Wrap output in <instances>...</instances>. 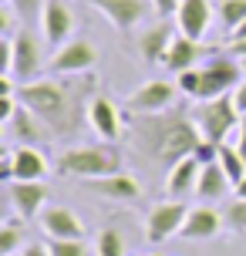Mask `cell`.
Returning <instances> with one entry per match:
<instances>
[{
    "mask_svg": "<svg viewBox=\"0 0 246 256\" xmlns=\"http://www.w3.org/2000/svg\"><path fill=\"white\" fill-rule=\"evenodd\" d=\"M216 10H220V24L226 30H236L246 20V0H216Z\"/></svg>",
    "mask_w": 246,
    "mask_h": 256,
    "instance_id": "484cf974",
    "label": "cell"
},
{
    "mask_svg": "<svg viewBox=\"0 0 246 256\" xmlns=\"http://www.w3.org/2000/svg\"><path fill=\"white\" fill-rule=\"evenodd\" d=\"M4 4H10V0H4Z\"/></svg>",
    "mask_w": 246,
    "mask_h": 256,
    "instance_id": "b9f144b4",
    "label": "cell"
},
{
    "mask_svg": "<svg viewBox=\"0 0 246 256\" xmlns=\"http://www.w3.org/2000/svg\"><path fill=\"white\" fill-rule=\"evenodd\" d=\"M199 84H202V71H199V68H189V71L176 74V88H179V94H186V98H199Z\"/></svg>",
    "mask_w": 246,
    "mask_h": 256,
    "instance_id": "f1b7e54d",
    "label": "cell"
},
{
    "mask_svg": "<svg viewBox=\"0 0 246 256\" xmlns=\"http://www.w3.org/2000/svg\"><path fill=\"white\" fill-rule=\"evenodd\" d=\"M48 158L34 145H17L14 148V182H44L48 179Z\"/></svg>",
    "mask_w": 246,
    "mask_h": 256,
    "instance_id": "ffe728a7",
    "label": "cell"
},
{
    "mask_svg": "<svg viewBox=\"0 0 246 256\" xmlns=\"http://www.w3.org/2000/svg\"><path fill=\"white\" fill-rule=\"evenodd\" d=\"M88 125L102 142H118L125 132V118H122V108L108 94H94L88 104Z\"/></svg>",
    "mask_w": 246,
    "mask_h": 256,
    "instance_id": "8fae6325",
    "label": "cell"
},
{
    "mask_svg": "<svg viewBox=\"0 0 246 256\" xmlns=\"http://www.w3.org/2000/svg\"><path fill=\"white\" fill-rule=\"evenodd\" d=\"M98 94V78L91 74H51V81H30L17 88L24 108L48 125L58 138H74L81 122H88V104Z\"/></svg>",
    "mask_w": 246,
    "mask_h": 256,
    "instance_id": "6da1fadb",
    "label": "cell"
},
{
    "mask_svg": "<svg viewBox=\"0 0 246 256\" xmlns=\"http://www.w3.org/2000/svg\"><path fill=\"white\" fill-rule=\"evenodd\" d=\"M179 4L182 0H152V7H156L158 17H172V14L179 10Z\"/></svg>",
    "mask_w": 246,
    "mask_h": 256,
    "instance_id": "d6a6232c",
    "label": "cell"
},
{
    "mask_svg": "<svg viewBox=\"0 0 246 256\" xmlns=\"http://www.w3.org/2000/svg\"><path fill=\"white\" fill-rule=\"evenodd\" d=\"M216 162L226 168V176H230V182H233V186L240 179H246V162H243V155H240V148H236V145H226V142H222L220 152H216Z\"/></svg>",
    "mask_w": 246,
    "mask_h": 256,
    "instance_id": "d4e9b609",
    "label": "cell"
},
{
    "mask_svg": "<svg viewBox=\"0 0 246 256\" xmlns=\"http://www.w3.org/2000/svg\"><path fill=\"white\" fill-rule=\"evenodd\" d=\"M71 30H74V14L64 0H48L44 10H40V34L51 44L54 51L71 40Z\"/></svg>",
    "mask_w": 246,
    "mask_h": 256,
    "instance_id": "7c38bea8",
    "label": "cell"
},
{
    "mask_svg": "<svg viewBox=\"0 0 246 256\" xmlns=\"http://www.w3.org/2000/svg\"><path fill=\"white\" fill-rule=\"evenodd\" d=\"M222 219H226V230H233L236 236H243L246 232V199H236L222 209Z\"/></svg>",
    "mask_w": 246,
    "mask_h": 256,
    "instance_id": "83f0119b",
    "label": "cell"
},
{
    "mask_svg": "<svg viewBox=\"0 0 246 256\" xmlns=\"http://www.w3.org/2000/svg\"><path fill=\"white\" fill-rule=\"evenodd\" d=\"M226 226V219H222V212H216L212 206H196V209H189V216H186V222H182V240L186 243H206V240H212V236H220V230Z\"/></svg>",
    "mask_w": 246,
    "mask_h": 256,
    "instance_id": "5bb4252c",
    "label": "cell"
},
{
    "mask_svg": "<svg viewBox=\"0 0 246 256\" xmlns=\"http://www.w3.org/2000/svg\"><path fill=\"white\" fill-rule=\"evenodd\" d=\"M212 54H216V48H206L202 40L176 34V40H172V48H168V54H166V68L172 71V74H182V71L196 68L199 61H206V58H212Z\"/></svg>",
    "mask_w": 246,
    "mask_h": 256,
    "instance_id": "2e32d148",
    "label": "cell"
},
{
    "mask_svg": "<svg viewBox=\"0 0 246 256\" xmlns=\"http://www.w3.org/2000/svg\"><path fill=\"white\" fill-rule=\"evenodd\" d=\"M27 246V232L17 219H7L0 226V256H10V253H20Z\"/></svg>",
    "mask_w": 246,
    "mask_h": 256,
    "instance_id": "cb8c5ba5",
    "label": "cell"
},
{
    "mask_svg": "<svg viewBox=\"0 0 246 256\" xmlns=\"http://www.w3.org/2000/svg\"><path fill=\"white\" fill-rule=\"evenodd\" d=\"M88 4L112 20L118 34H128L132 27H138L148 17V10H156L152 0H88Z\"/></svg>",
    "mask_w": 246,
    "mask_h": 256,
    "instance_id": "30bf717a",
    "label": "cell"
},
{
    "mask_svg": "<svg viewBox=\"0 0 246 256\" xmlns=\"http://www.w3.org/2000/svg\"><path fill=\"white\" fill-rule=\"evenodd\" d=\"M199 176H202V162H199L196 155H189V158L176 162V166L168 168V179H166L168 196H172V199H186L189 192H196Z\"/></svg>",
    "mask_w": 246,
    "mask_h": 256,
    "instance_id": "44dd1931",
    "label": "cell"
},
{
    "mask_svg": "<svg viewBox=\"0 0 246 256\" xmlns=\"http://www.w3.org/2000/svg\"><path fill=\"white\" fill-rule=\"evenodd\" d=\"M243 38H246V20L236 27V30H230V40H243Z\"/></svg>",
    "mask_w": 246,
    "mask_h": 256,
    "instance_id": "74e56055",
    "label": "cell"
},
{
    "mask_svg": "<svg viewBox=\"0 0 246 256\" xmlns=\"http://www.w3.org/2000/svg\"><path fill=\"white\" fill-rule=\"evenodd\" d=\"M94 253L98 256H125V240L118 230H102L94 240Z\"/></svg>",
    "mask_w": 246,
    "mask_h": 256,
    "instance_id": "4316f807",
    "label": "cell"
},
{
    "mask_svg": "<svg viewBox=\"0 0 246 256\" xmlns=\"http://www.w3.org/2000/svg\"><path fill=\"white\" fill-rule=\"evenodd\" d=\"M236 148H240V155H243V162H246V118H243V125H240V138H236Z\"/></svg>",
    "mask_w": 246,
    "mask_h": 256,
    "instance_id": "8d00e7d4",
    "label": "cell"
},
{
    "mask_svg": "<svg viewBox=\"0 0 246 256\" xmlns=\"http://www.w3.org/2000/svg\"><path fill=\"white\" fill-rule=\"evenodd\" d=\"M10 51H14V61H10V74L7 78H14L17 84H30L40 74V40L27 27H20L10 38Z\"/></svg>",
    "mask_w": 246,
    "mask_h": 256,
    "instance_id": "ba28073f",
    "label": "cell"
},
{
    "mask_svg": "<svg viewBox=\"0 0 246 256\" xmlns=\"http://www.w3.org/2000/svg\"><path fill=\"white\" fill-rule=\"evenodd\" d=\"M84 189L94 192V196H104V199H115V202H135L142 196V182L125 176V172H115V176H104V179H88Z\"/></svg>",
    "mask_w": 246,
    "mask_h": 256,
    "instance_id": "d6986e66",
    "label": "cell"
},
{
    "mask_svg": "<svg viewBox=\"0 0 246 256\" xmlns=\"http://www.w3.org/2000/svg\"><path fill=\"white\" fill-rule=\"evenodd\" d=\"M189 216V206L172 199V202H156L145 216V240L148 243H166L182 232V222Z\"/></svg>",
    "mask_w": 246,
    "mask_h": 256,
    "instance_id": "8992f818",
    "label": "cell"
},
{
    "mask_svg": "<svg viewBox=\"0 0 246 256\" xmlns=\"http://www.w3.org/2000/svg\"><path fill=\"white\" fill-rule=\"evenodd\" d=\"M40 230L51 240H84V222L68 206H48L40 212Z\"/></svg>",
    "mask_w": 246,
    "mask_h": 256,
    "instance_id": "ac0fdd59",
    "label": "cell"
},
{
    "mask_svg": "<svg viewBox=\"0 0 246 256\" xmlns=\"http://www.w3.org/2000/svg\"><path fill=\"white\" fill-rule=\"evenodd\" d=\"M44 4H48V0H10V7L17 10V17H20L24 24L30 20V17H40Z\"/></svg>",
    "mask_w": 246,
    "mask_h": 256,
    "instance_id": "4dcf8cb0",
    "label": "cell"
},
{
    "mask_svg": "<svg viewBox=\"0 0 246 256\" xmlns=\"http://www.w3.org/2000/svg\"><path fill=\"white\" fill-rule=\"evenodd\" d=\"M230 189H233V182H230V176H226V168H222L220 162L202 166V176H199V186H196V196H199L202 202H216V199H222Z\"/></svg>",
    "mask_w": 246,
    "mask_h": 256,
    "instance_id": "603a6c76",
    "label": "cell"
},
{
    "mask_svg": "<svg viewBox=\"0 0 246 256\" xmlns=\"http://www.w3.org/2000/svg\"><path fill=\"white\" fill-rule=\"evenodd\" d=\"M58 172L61 176H74V179H104L122 172V152L115 142H102V145H74L58 155Z\"/></svg>",
    "mask_w": 246,
    "mask_h": 256,
    "instance_id": "3957f363",
    "label": "cell"
},
{
    "mask_svg": "<svg viewBox=\"0 0 246 256\" xmlns=\"http://www.w3.org/2000/svg\"><path fill=\"white\" fill-rule=\"evenodd\" d=\"M226 54H233V58L243 61V58H246V38L243 40H230V51H226Z\"/></svg>",
    "mask_w": 246,
    "mask_h": 256,
    "instance_id": "d590c367",
    "label": "cell"
},
{
    "mask_svg": "<svg viewBox=\"0 0 246 256\" xmlns=\"http://www.w3.org/2000/svg\"><path fill=\"white\" fill-rule=\"evenodd\" d=\"M20 253H24V256H51V246H48V243H27Z\"/></svg>",
    "mask_w": 246,
    "mask_h": 256,
    "instance_id": "e575fe53",
    "label": "cell"
},
{
    "mask_svg": "<svg viewBox=\"0 0 246 256\" xmlns=\"http://www.w3.org/2000/svg\"><path fill=\"white\" fill-rule=\"evenodd\" d=\"M10 256H24V253H10Z\"/></svg>",
    "mask_w": 246,
    "mask_h": 256,
    "instance_id": "60d3db41",
    "label": "cell"
},
{
    "mask_svg": "<svg viewBox=\"0 0 246 256\" xmlns=\"http://www.w3.org/2000/svg\"><path fill=\"white\" fill-rule=\"evenodd\" d=\"M233 196H236V199H246V179H240L233 186Z\"/></svg>",
    "mask_w": 246,
    "mask_h": 256,
    "instance_id": "f35d334b",
    "label": "cell"
},
{
    "mask_svg": "<svg viewBox=\"0 0 246 256\" xmlns=\"http://www.w3.org/2000/svg\"><path fill=\"white\" fill-rule=\"evenodd\" d=\"M132 142L135 152L148 158V166H176L199 148V128L182 108H168L158 115H132Z\"/></svg>",
    "mask_w": 246,
    "mask_h": 256,
    "instance_id": "7a4b0ae2",
    "label": "cell"
},
{
    "mask_svg": "<svg viewBox=\"0 0 246 256\" xmlns=\"http://www.w3.org/2000/svg\"><path fill=\"white\" fill-rule=\"evenodd\" d=\"M0 179H4V182H14V148H7V152H4V158H0Z\"/></svg>",
    "mask_w": 246,
    "mask_h": 256,
    "instance_id": "1f68e13d",
    "label": "cell"
},
{
    "mask_svg": "<svg viewBox=\"0 0 246 256\" xmlns=\"http://www.w3.org/2000/svg\"><path fill=\"white\" fill-rule=\"evenodd\" d=\"M199 135L212 145H222L226 135H233L236 128L243 125V115L236 112L233 94H222V98H212V102H196V108H189Z\"/></svg>",
    "mask_w": 246,
    "mask_h": 256,
    "instance_id": "277c9868",
    "label": "cell"
},
{
    "mask_svg": "<svg viewBox=\"0 0 246 256\" xmlns=\"http://www.w3.org/2000/svg\"><path fill=\"white\" fill-rule=\"evenodd\" d=\"M94 64H98L94 44L84 40V38H71L68 44H61L54 51L48 71L51 74H88V71H94Z\"/></svg>",
    "mask_w": 246,
    "mask_h": 256,
    "instance_id": "9c48e42d",
    "label": "cell"
},
{
    "mask_svg": "<svg viewBox=\"0 0 246 256\" xmlns=\"http://www.w3.org/2000/svg\"><path fill=\"white\" fill-rule=\"evenodd\" d=\"M4 128H7V135H14V138H17V145H38V142H44L48 135H51V132H48V125H44V122H40L30 108H24V104L17 108V115H14Z\"/></svg>",
    "mask_w": 246,
    "mask_h": 256,
    "instance_id": "7402d4cb",
    "label": "cell"
},
{
    "mask_svg": "<svg viewBox=\"0 0 246 256\" xmlns=\"http://www.w3.org/2000/svg\"><path fill=\"white\" fill-rule=\"evenodd\" d=\"M7 196L17 219H34L44 212L48 202V186L44 182H7Z\"/></svg>",
    "mask_w": 246,
    "mask_h": 256,
    "instance_id": "9a60e30c",
    "label": "cell"
},
{
    "mask_svg": "<svg viewBox=\"0 0 246 256\" xmlns=\"http://www.w3.org/2000/svg\"><path fill=\"white\" fill-rule=\"evenodd\" d=\"M176 81H145L138 91H132L125 98V108L128 115H158V112H168L176 108Z\"/></svg>",
    "mask_w": 246,
    "mask_h": 256,
    "instance_id": "52a82bcc",
    "label": "cell"
},
{
    "mask_svg": "<svg viewBox=\"0 0 246 256\" xmlns=\"http://www.w3.org/2000/svg\"><path fill=\"white\" fill-rule=\"evenodd\" d=\"M48 246H51V256H88L81 240H54Z\"/></svg>",
    "mask_w": 246,
    "mask_h": 256,
    "instance_id": "f546056e",
    "label": "cell"
},
{
    "mask_svg": "<svg viewBox=\"0 0 246 256\" xmlns=\"http://www.w3.org/2000/svg\"><path fill=\"white\" fill-rule=\"evenodd\" d=\"M209 24H212V4L209 0H182L179 4V10H176L179 34H186V38H192V40H202Z\"/></svg>",
    "mask_w": 246,
    "mask_h": 256,
    "instance_id": "e0dca14e",
    "label": "cell"
},
{
    "mask_svg": "<svg viewBox=\"0 0 246 256\" xmlns=\"http://www.w3.org/2000/svg\"><path fill=\"white\" fill-rule=\"evenodd\" d=\"M243 74H246V58H243Z\"/></svg>",
    "mask_w": 246,
    "mask_h": 256,
    "instance_id": "ab89813d",
    "label": "cell"
},
{
    "mask_svg": "<svg viewBox=\"0 0 246 256\" xmlns=\"http://www.w3.org/2000/svg\"><path fill=\"white\" fill-rule=\"evenodd\" d=\"M176 34H179V27L166 24V20L145 27L142 34H138V40H135V48H138V54H142V61L145 64H166V54H168V48H172Z\"/></svg>",
    "mask_w": 246,
    "mask_h": 256,
    "instance_id": "4fadbf2b",
    "label": "cell"
},
{
    "mask_svg": "<svg viewBox=\"0 0 246 256\" xmlns=\"http://www.w3.org/2000/svg\"><path fill=\"white\" fill-rule=\"evenodd\" d=\"M202 71V84H199V98L196 102H212L222 94H233L236 84L243 81V61L233 54H212L206 58V64L199 68Z\"/></svg>",
    "mask_w": 246,
    "mask_h": 256,
    "instance_id": "5b68a950",
    "label": "cell"
},
{
    "mask_svg": "<svg viewBox=\"0 0 246 256\" xmlns=\"http://www.w3.org/2000/svg\"><path fill=\"white\" fill-rule=\"evenodd\" d=\"M233 102H236V112L246 118V81H240L236 84V91H233Z\"/></svg>",
    "mask_w": 246,
    "mask_h": 256,
    "instance_id": "836d02e7",
    "label": "cell"
}]
</instances>
